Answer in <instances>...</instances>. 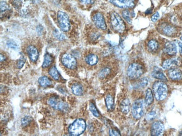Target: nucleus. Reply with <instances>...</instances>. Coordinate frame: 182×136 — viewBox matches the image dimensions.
Returning a JSON list of instances; mask_svg holds the SVG:
<instances>
[{
	"mask_svg": "<svg viewBox=\"0 0 182 136\" xmlns=\"http://www.w3.org/2000/svg\"><path fill=\"white\" fill-rule=\"evenodd\" d=\"M11 3L22 16L28 15L33 5V0H11Z\"/></svg>",
	"mask_w": 182,
	"mask_h": 136,
	"instance_id": "f257e3e1",
	"label": "nucleus"
},
{
	"mask_svg": "<svg viewBox=\"0 0 182 136\" xmlns=\"http://www.w3.org/2000/svg\"><path fill=\"white\" fill-rule=\"evenodd\" d=\"M168 86L163 82H156L153 85L154 94L158 101H161L165 99L168 94Z\"/></svg>",
	"mask_w": 182,
	"mask_h": 136,
	"instance_id": "f03ea898",
	"label": "nucleus"
},
{
	"mask_svg": "<svg viewBox=\"0 0 182 136\" xmlns=\"http://www.w3.org/2000/svg\"><path fill=\"white\" fill-rule=\"evenodd\" d=\"M86 128L85 121L83 119H78L69 126L68 133L70 136H80L85 132Z\"/></svg>",
	"mask_w": 182,
	"mask_h": 136,
	"instance_id": "7ed1b4c3",
	"label": "nucleus"
},
{
	"mask_svg": "<svg viewBox=\"0 0 182 136\" xmlns=\"http://www.w3.org/2000/svg\"><path fill=\"white\" fill-rule=\"evenodd\" d=\"M144 72L142 65L138 63H134L129 65L127 70V74L131 79H136L140 77Z\"/></svg>",
	"mask_w": 182,
	"mask_h": 136,
	"instance_id": "20e7f679",
	"label": "nucleus"
},
{
	"mask_svg": "<svg viewBox=\"0 0 182 136\" xmlns=\"http://www.w3.org/2000/svg\"><path fill=\"white\" fill-rule=\"evenodd\" d=\"M110 23L113 29L119 33H123L126 29V25L121 16L117 12H113L110 16Z\"/></svg>",
	"mask_w": 182,
	"mask_h": 136,
	"instance_id": "39448f33",
	"label": "nucleus"
},
{
	"mask_svg": "<svg viewBox=\"0 0 182 136\" xmlns=\"http://www.w3.org/2000/svg\"><path fill=\"white\" fill-rule=\"evenodd\" d=\"M48 104L54 109L62 112H67L69 108L66 102L57 96L51 97L48 101Z\"/></svg>",
	"mask_w": 182,
	"mask_h": 136,
	"instance_id": "423d86ee",
	"label": "nucleus"
},
{
	"mask_svg": "<svg viewBox=\"0 0 182 136\" xmlns=\"http://www.w3.org/2000/svg\"><path fill=\"white\" fill-rule=\"evenodd\" d=\"M144 101L143 99H137L134 101L132 106V115L135 119H139L145 113Z\"/></svg>",
	"mask_w": 182,
	"mask_h": 136,
	"instance_id": "0eeeda50",
	"label": "nucleus"
},
{
	"mask_svg": "<svg viewBox=\"0 0 182 136\" xmlns=\"http://www.w3.org/2000/svg\"><path fill=\"white\" fill-rule=\"evenodd\" d=\"M57 20L60 29L62 31L67 32L70 29V21L67 14L62 11H58L57 13Z\"/></svg>",
	"mask_w": 182,
	"mask_h": 136,
	"instance_id": "6e6552de",
	"label": "nucleus"
},
{
	"mask_svg": "<svg viewBox=\"0 0 182 136\" xmlns=\"http://www.w3.org/2000/svg\"><path fill=\"white\" fill-rule=\"evenodd\" d=\"M61 61L64 67L69 69H75L77 67V62L75 57L69 54H64L62 56Z\"/></svg>",
	"mask_w": 182,
	"mask_h": 136,
	"instance_id": "1a4fd4ad",
	"label": "nucleus"
},
{
	"mask_svg": "<svg viewBox=\"0 0 182 136\" xmlns=\"http://www.w3.org/2000/svg\"><path fill=\"white\" fill-rule=\"evenodd\" d=\"M93 21L94 22V24L95 25V26L99 29H101L102 30H105L107 29V27L106 22L105 21L104 16L102 13H99V12L95 13L93 17Z\"/></svg>",
	"mask_w": 182,
	"mask_h": 136,
	"instance_id": "9d476101",
	"label": "nucleus"
},
{
	"mask_svg": "<svg viewBox=\"0 0 182 136\" xmlns=\"http://www.w3.org/2000/svg\"><path fill=\"white\" fill-rule=\"evenodd\" d=\"M135 0H110L114 5L123 8H132L134 6Z\"/></svg>",
	"mask_w": 182,
	"mask_h": 136,
	"instance_id": "9b49d317",
	"label": "nucleus"
},
{
	"mask_svg": "<svg viewBox=\"0 0 182 136\" xmlns=\"http://www.w3.org/2000/svg\"><path fill=\"white\" fill-rule=\"evenodd\" d=\"M164 131V126L160 121H156L152 124L151 134L152 136H161Z\"/></svg>",
	"mask_w": 182,
	"mask_h": 136,
	"instance_id": "f8f14e48",
	"label": "nucleus"
},
{
	"mask_svg": "<svg viewBox=\"0 0 182 136\" xmlns=\"http://www.w3.org/2000/svg\"><path fill=\"white\" fill-rule=\"evenodd\" d=\"M168 75L172 80H180L182 79V72L177 68H172L169 69Z\"/></svg>",
	"mask_w": 182,
	"mask_h": 136,
	"instance_id": "ddd939ff",
	"label": "nucleus"
},
{
	"mask_svg": "<svg viewBox=\"0 0 182 136\" xmlns=\"http://www.w3.org/2000/svg\"><path fill=\"white\" fill-rule=\"evenodd\" d=\"M27 51L30 60L33 63L37 62L39 58V52L37 49L34 46L29 45L27 48Z\"/></svg>",
	"mask_w": 182,
	"mask_h": 136,
	"instance_id": "4468645a",
	"label": "nucleus"
},
{
	"mask_svg": "<svg viewBox=\"0 0 182 136\" xmlns=\"http://www.w3.org/2000/svg\"><path fill=\"white\" fill-rule=\"evenodd\" d=\"M161 31L164 35L171 36L176 32V29L174 26L168 24H164L161 26Z\"/></svg>",
	"mask_w": 182,
	"mask_h": 136,
	"instance_id": "2eb2a0df",
	"label": "nucleus"
},
{
	"mask_svg": "<svg viewBox=\"0 0 182 136\" xmlns=\"http://www.w3.org/2000/svg\"><path fill=\"white\" fill-rule=\"evenodd\" d=\"M165 51L166 53L170 55H174L177 53V48L176 44L174 42L169 41L166 43L165 45Z\"/></svg>",
	"mask_w": 182,
	"mask_h": 136,
	"instance_id": "dca6fc26",
	"label": "nucleus"
},
{
	"mask_svg": "<svg viewBox=\"0 0 182 136\" xmlns=\"http://www.w3.org/2000/svg\"><path fill=\"white\" fill-rule=\"evenodd\" d=\"M180 62L177 59H167L162 64V67L164 69H169L172 68L174 66H178L179 65Z\"/></svg>",
	"mask_w": 182,
	"mask_h": 136,
	"instance_id": "f3484780",
	"label": "nucleus"
},
{
	"mask_svg": "<svg viewBox=\"0 0 182 136\" xmlns=\"http://www.w3.org/2000/svg\"><path fill=\"white\" fill-rule=\"evenodd\" d=\"M152 76L154 78L161 80V81H166L167 80V79H166V77L165 76V75L164 74L162 71L158 68H155L154 69L153 72H152Z\"/></svg>",
	"mask_w": 182,
	"mask_h": 136,
	"instance_id": "a211bd4d",
	"label": "nucleus"
},
{
	"mask_svg": "<svg viewBox=\"0 0 182 136\" xmlns=\"http://www.w3.org/2000/svg\"><path fill=\"white\" fill-rule=\"evenodd\" d=\"M121 111L124 114L127 115L129 113L131 110V103L129 99H124L123 101L121 102Z\"/></svg>",
	"mask_w": 182,
	"mask_h": 136,
	"instance_id": "6ab92c4d",
	"label": "nucleus"
},
{
	"mask_svg": "<svg viewBox=\"0 0 182 136\" xmlns=\"http://www.w3.org/2000/svg\"><path fill=\"white\" fill-rule=\"evenodd\" d=\"M105 104L109 112L112 111L114 108V101L113 96L110 94H107L105 97Z\"/></svg>",
	"mask_w": 182,
	"mask_h": 136,
	"instance_id": "aec40b11",
	"label": "nucleus"
},
{
	"mask_svg": "<svg viewBox=\"0 0 182 136\" xmlns=\"http://www.w3.org/2000/svg\"><path fill=\"white\" fill-rule=\"evenodd\" d=\"M71 90L73 94L78 96H82L83 94V87L79 83L73 84L72 86Z\"/></svg>",
	"mask_w": 182,
	"mask_h": 136,
	"instance_id": "412c9836",
	"label": "nucleus"
},
{
	"mask_svg": "<svg viewBox=\"0 0 182 136\" xmlns=\"http://www.w3.org/2000/svg\"><path fill=\"white\" fill-rule=\"evenodd\" d=\"M98 60H99L98 57L97 55L94 54H89L86 56V63L90 65H94L97 64Z\"/></svg>",
	"mask_w": 182,
	"mask_h": 136,
	"instance_id": "4be33fe9",
	"label": "nucleus"
},
{
	"mask_svg": "<svg viewBox=\"0 0 182 136\" xmlns=\"http://www.w3.org/2000/svg\"><path fill=\"white\" fill-rule=\"evenodd\" d=\"M38 83L40 84V86L43 87H49L52 84V82L48 77L46 76H43L39 78Z\"/></svg>",
	"mask_w": 182,
	"mask_h": 136,
	"instance_id": "5701e85b",
	"label": "nucleus"
},
{
	"mask_svg": "<svg viewBox=\"0 0 182 136\" xmlns=\"http://www.w3.org/2000/svg\"><path fill=\"white\" fill-rule=\"evenodd\" d=\"M153 101H154V96H153V92L150 88H148L146 91V95H145V104L147 106H150L153 103Z\"/></svg>",
	"mask_w": 182,
	"mask_h": 136,
	"instance_id": "b1692460",
	"label": "nucleus"
},
{
	"mask_svg": "<svg viewBox=\"0 0 182 136\" xmlns=\"http://www.w3.org/2000/svg\"><path fill=\"white\" fill-rule=\"evenodd\" d=\"M49 74L50 75L54 80H59L61 77L59 73L55 67H52L51 69L49 70Z\"/></svg>",
	"mask_w": 182,
	"mask_h": 136,
	"instance_id": "393cba45",
	"label": "nucleus"
},
{
	"mask_svg": "<svg viewBox=\"0 0 182 136\" xmlns=\"http://www.w3.org/2000/svg\"><path fill=\"white\" fill-rule=\"evenodd\" d=\"M148 49L151 52H155L159 49V43L155 40H150L147 44Z\"/></svg>",
	"mask_w": 182,
	"mask_h": 136,
	"instance_id": "a878e982",
	"label": "nucleus"
},
{
	"mask_svg": "<svg viewBox=\"0 0 182 136\" xmlns=\"http://www.w3.org/2000/svg\"><path fill=\"white\" fill-rule=\"evenodd\" d=\"M53 62V57L49 54H46L44 56V59L43 62L42 67L43 68H46L50 66Z\"/></svg>",
	"mask_w": 182,
	"mask_h": 136,
	"instance_id": "bb28decb",
	"label": "nucleus"
},
{
	"mask_svg": "<svg viewBox=\"0 0 182 136\" xmlns=\"http://www.w3.org/2000/svg\"><path fill=\"white\" fill-rule=\"evenodd\" d=\"M89 108H90V110L91 111L92 114L94 115L95 117H100V113H99V111H98V110H97V107L93 103H90Z\"/></svg>",
	"mask_w": 182,
	"mask_h": 136,
	"instance_id": "cd10ccee",
	"label": "nucleus"
},
{
	"mask_svg": "<svg viewBox=\"0 0 182 136\" xmlns=\"http://www.w3.org/2000/svg\"><path fill=\"white\" fill-rule=\"evenodd\" d=\"M110 73V69L108 67H105L104 68L102 69L99 73V77L101 78H104L106 77Z\"/></svg>",
	"mask_w": 182,
	"mask_h": 136,
	"instance_id": "c85d7f7f",
	"label": "nucleus"
},
{
	"mask_svg": "<svg viewBox=\"0 0 182 136\" xmlns=\"http://www.w3.org/2000/svg\"><path fill=\"white\" fill-rule=\"evenodd\" d=\"M33 120V118L31 116L27 115L23 118L21 120V124L23 126H27L29 124V123Z\"/></svg>",
	"mask_w": 182,
	"mask_h": 136,
	"instance_id": "c756f323",
	"label": "nucleus"
},
{
	"mask_svg": "<svg viewBox=\"0 0 182 136\" xmlns=\"http://www.w3.org/2000/svg\"><path fill=\"white\" fill-rule=\"evenodd\" d=\"M53 35L54 36V37L57 39L58 40H60V41L64 40L66 38L64 34H63L62 33H61L57 30H56L54 31Z\"/></svg>",
	"mask_w": 182,
	"mask_h": 136,
	"instance_id": "7c9ffc66",
	"label": "nucleus"
},
{
	"mask_svg": "<svg viewBox=\"0 0 182 136\" xmlns=\"http://www.w3.org/2000/svg\"><path fill=\"white\" fill-rule=\"evenodd\" d=\"M9 8L8 6V5L7 3L5 1H1V15L3 14H5L6 12H8Z\"/></svg>",
	"mask_w": 182,
	"mask_h": 136,
	"instance_id": "2f4dec72",
	"label": "nucleus"
},
{
	"mask_svg": "<svg viewBox=\"0 0 182 136\" xmlns=\"http://www.w3.org/2000/svg\"><path fill=\"white\" fill-rule=\"evenodd\" d=\"M122 16L123 18L125 19L126 21L128 22L129 23H131V17H130V13L128 10H124L122 12Z\"/></svg>",
	"mask_w": 182,
	"mask_h": 136,
	"instance_id": "473e14b6",
	"label": "nucleus"
},
{
	"mask_svg": "<svg viewBox=\"0 0 182 136\" xmlns=\"http://www.w3.org/2000/svg\"><path fill=\"white\" fill-rule=\"evenodd\" d=\"M25 63V57L24 56H22L20 58V59H19L18 60V62H16V66L17 67V68L18 69H21L22 67L24 66V65Z\"/></svg>",
	"mask_w": 182,
	"mask_h": 136,
	"instance_id": "72a5a7b5",
	"label": "nucleus"
},
{
	"mask_svg": "<svg viewBox=\"0 0 182 136\" xmlns=\"http://www.w3.org/2000/svg\"><path fill=\"white\" fill-rule=\"evenodd\" d=\"M7 45L8 48L13 49V50H17L18 49V46L16 44L15 42H14L13 40H9L7 42Z\"/></svg>",
	"mask_w": 182,
	"mask_h": 136,
	"instance_id": "f704fd0d",
	"label": "nucleus"
},
{
	"mask_svg": "<svg viewBox=\"0 0 182 136\" xmlns=\"http://www.w3.org/2000/svg\"><path fill=\"white\" fill-rule=\"evenodd\" d=\"M156 113L154 111H151V112H149V113H147L146 116V120L147 121H151V120H153L156 116Z\"/></svg>",
	"mask_w": 182,
	"mask_h": 136,
	"instance_id": "c9c22d12",
	"label": "nucleus"
},
{
	"mask_svg": "<svg viewBox=\"0 0 182 136\" xmlns=\"http://www.w3.org/2000/svg\"><path fill=\"white\" fill-rule=\"evenodd\" d=\"M147 83H148V80H147V79L146 78H143L139 82V87H141V88H144L146 86H147Z\"/></svg>",
	"mask_w": 182,
	"mask_h": 136,
	"instance_id": "e433bc0d",
	"label": "nucleus"
},
{
	"mask_svg": "<svg viewBox=\"0 0 182 136\" xmlns=\"http://www.w3.org/2000/svg\"><path fill=\"white\" fill-rule=\"evenodd\" d=\"M109 133L110 136H121L118 130L114 129H110Z\"/></svg>",
	"mask_w": 182,
	"mask_h": 136,
	"instance_id": "4c0bfd02",
	"label": "nucleus"
},
{
	"mask_svg": "<svg viewBox=\"0 0 182 136\" xmlns=\"http://www.w3.org/2000/svg\"><path fill=\"white\" fill-rule=\"evenodd\" d=\"M159 17H160L159 13H158V12H156V13H155V14L152 16V17H151V20H152V21L154 22L158 20V19L159 18Z\"/></svg>",
	"mask_w": 182,
	"mask_h": 136,
	"instance_id": "58836bf2",
	"label": "nucleus"
},
{
	"mask_svg": "<svg viewBox=\"0 0 182 136\" xmlns=\"http://www.w3.org/2000/svg\"><path fill=\"white\" fill-rule=\"evenodd\" d=\"M80 1L84 4H92L94 1V0H80Z\"/></svg>",
	"mask_w": 182,
	"mask_h": 136,
	"instance_id": "ea45409f",
	"label": "nucleus"
},
{
	"mask_svg": "<svg viewBox=\"0 0 182 136\" xmlns=\"http://www.w3.org/2000/svg\"><path fill=\"white\" fill-rule=\"evenodd\" d=\"M177 43H178V46H179V47L180 52V54H181V55H182V42H181V41H178Z\"/></svg>",
	"mask_w": 182,
	"mask_h": 136,
	"instance_id": "a19ab883",
	"label": "nucleus"
},
{
	"mask_svg": "<svg viewBox=\"0 0 182 136\" xmlns=\"http://www.w3.org/2000/svg\"><path fill=\"white\" fill-rule=\"evenodd\" d=\"M6 60V58L4 56V55H3L2 54H1V62L2 63L3 62H4Z\"/></svg>",
	"mask_w": 182,
	"mask_h": 136,
	"instance_id": "79ce46f5",
	"label": "nucleus"
},
{
	"mask_svg": "<svg viewBox=\"0 0 182 136\" xmlns=\"http://www.w3.org/2000/svg\"><path fill=\"white\" fill-rule=\"evenodd\" d=\"M179 135L180 136H182V131L181 132H180V133Z\"/></svg>",
	"mask_w": 182,
	"mask_h": 136,
	"instance_id": "37998d69",
	"label": "nucleus"
},
{
	"mask_svg": "<svg viewBox=\"0 0 182 136\" xmlns=\"http://www.w3.org/2000/svg\"><path fill=\"white\" fill-rule=\"evenodd\" d=\"M181 40H182V37H181Z\"/></svg>",
	"mask_w": 182,
	"mask_h": 136,
	"instance_id": "c03bdc74",
	"label": "nucleus"
}]
</instances>
